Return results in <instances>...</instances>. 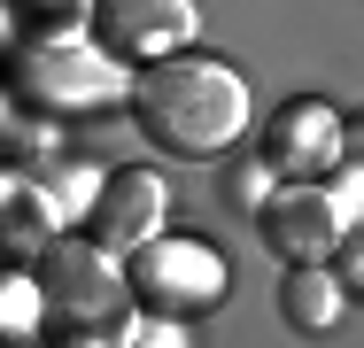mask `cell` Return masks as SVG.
<instances>
[{
    "mask_svg": "<svg viewBox=\"0 0 364 348\" xmlns=\"http://www.w3.org/2000/svg\"><path fill=\"white\" fill-rule=\"evenodd\" d=\"M132 116L155 147H171L186 163H210L248 124V85H240L232 62H210V55H155L132 77Z\"/></svg>",
    "mask_w": 364,
    "mask_h": 348,
    "instance_id": "obj_1",
    "label": "cell"
},
{
    "mask_svg": "<svg viewBox=\"0 0 364 348\" xmlns=\"http://www.w3.org/2000/svg\"><path fill=\"white\" fill-rule=\"evenodd\" d=\"M341 224H349V209H341V194H326L318 178L279 186L272 202L256 209V232H264V248L279 263H326L341 248Z\"/></svg>",
    "mask_w": 364,
    "mask_h": 348,
    "instance_id": "obj_2",
    "label": "cell"
},
{
    "mask_svg": "<svg viewBox=\"0 0 364 348\" xmlns=\"http://www.w3.org/2000/svg\"><path fill=\"white\" fill-rule=\"evenodd\" d=\"M132 286H140L155 310H202V302H218L225 294V263H218V248H202V240H147L140 248V263H132Z\"/></svg>",
    "mask_w": 364,
    "mask_h": 348,
    "instance_id": "obj_3",
    "label": "cell"
},
{
    "mask_svg": "<svg viewBox=\"0 0 364 348\" xmlns=\"http://www.w3.org/2000/svg\"><path fill=\"white\" fill-rule=\"evenodd\" d=\"M39 286L55 294V310L101 317V310H117L124 271H117V248H101L93 232H77V240H55V248L39 256Z\"/></svg>",
    "mask_w": 364,
    "mask_h": 348,
    "instance_id": "obj_4",
    "label": "cell"
},
{
    "mask_svg": "<svg viewBox=\"0 0 364 348\" xmlns=\"http://www.w3.org/2000/svg\"><path fill=\"white\" fill-rule=\"evenodd\" d=\"M93 23H101V47L109 55H178L194 31H202V16H194V0H93Z\"/></svg>",
    "mask_w": 364,
    "mask_h": 348,
    "instance_id": "obj_5",
    "label": "cell"
},
{
    "mask_svg": "<svg viewBox=\"0 0 364 348\" xmlns=\"http://www.w3.org/2000/svg\"><path fill=\"white\" fill-rule=\"evenodd\" d=\"M16 85L31 101H47V109H93V101H109L117 70H109V55H93L77 39H55V47H31L16 62Z\"/></svg>",
    "mask_w": 364,
    "mask_h": 348,
    "instance_id": "obj_6",
    "label": "cell"
},
{
    "mask_svg": "<svg viewBox=\"0 0 364 348\" xmlns=\"http://www.w3.org/2000/svg\"><path fill=\"white\" fill-rule=\"evenodd\" d=\"M85 232H93L101 248H117V256L147 248V240L163 232V178H155V170L101 178V186H93V209H85Z\"/></svg>",
    "mask_w": 364,
    "mask_h": 348,
    "instance_id": "obj_7",
    "label": "cell"
},
{
    "mask_svg": "<svg viewBox=\"0 0 364 348\" xmlns=\"http://www.w3.org/2000/svg\"><path fill=\"white\" fill-rule=\"evenodd\" d=\"M341 116L326 109V101H287L279 109V124H272V147H264V163L279 170V178H318V170H333L341 163Z\"/></svg>",
    "mask_w": 364,
    "mask_h": 348,
    "instance_id": "obj_8",
    "label": "cell"
},
{
    "mask_svg": "<svg viewBox=\"0 0 364 348\" xmlns=\"http://www.w3.org/2000/svg\"><path fill=\"white\" fill-rule=\"evenodd\" d=\"M279 310H287V325H302V333H326V325L341 317V286H333V271H326V263H287V278H279Z\"/></svg>",
    "mask_w": 364,
    "mask_h": 348,
    "instance_id": "obj_9",
    "label": "cell"
},
{
    "mask_svg": "<svg viewBox=\"0 0 364 348\" xmlns=\"http://www.w3.org/2000/svg\"><path fill=\"white\" fill-rule=\"evenodd\" d=\"M232 202H272V170H232Z\"/></svg>",
    "mask_w": 364,
    "mask_h": 348,
    "instance_id": "obj_10",
    "label": "cell"
},
{
    "mask_svg": "<svg viewBox=\"0 0 364 348\" xmlns=\"http://www.w3.org/2000/svg\"><path fill=\"white\" fill-rule=\"evenodd\" d=\"M341 271H349V278H357V286H364V232H357V240H349V248H341Z\"/></svg>",
    "mask_w": 364,
    "mask_h": 348,
    "instance_id": "obj_11",
    "label": "cell"
}]
</instances>
